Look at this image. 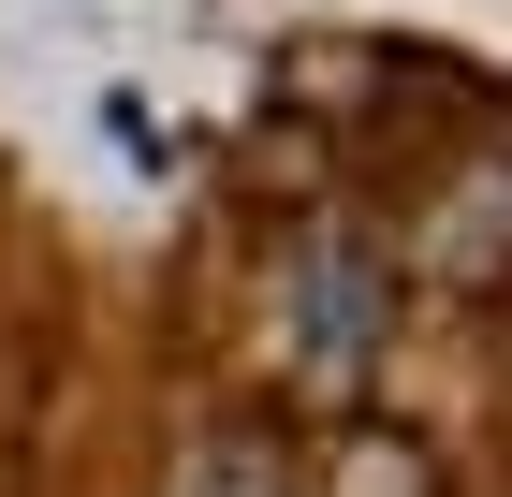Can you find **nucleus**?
<instances>
[{
  "mask_svg": "<svg viewBox=\"0 0 512 497\" xmlns=\"http://www.w3.org/2000/svg\"><path fill=\"white\" fill-rule=\"evenodd\" d=\"M425 483H439V468H425V439H381V424L322 454V497H425Z\"/></svg>",
  "mask_w": 512,
  "mask_h": 497,
  "instance_id": "nucleus-1",
  "label": "nucleus"
},
{
  "mask_svg": "<svg viewBox=\"0 0 512 497\" xmlns=\"http://www.w3.org/2000/svg\"><path fill=\"white\" fill-rule=\"evenodd\" d=\"M176 497H293V468H278L264 439H220V454H191V468H176Z\"/></svg>",
  "mask_w": 512,
  "mask_h": 497,
  "instance_id": "nucleus-2",
  "label": "nucleus"
}]
</instances>
